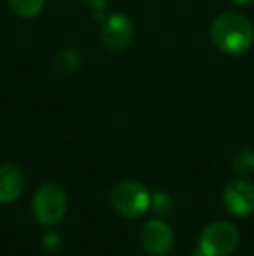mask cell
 <instances>
[{"mask_svg": "<svg viewBox=\"0 0 254 256\" xmlns=\"http://www.w3.org/2000/svg\"><path fill=\"white\" fill-rule=\"evenodd\" d=\"M239 246V232L228 222H214L202 230L199 250L207 256H227Z\"/></svg>", "mask_w": 254, "mask_h": 256, "instance_id": "obj_4", "label": "cell"}, {"mask_svg": "<svg viewBox=\"0 0 254 256\" xmlns=\"http://www.w3.org/2000/svg\"><path fill=\"white\" fill-rule=\"evenodd\" d=\"M82 64V54L73 48H64L56 52L54 56V70L58 75L68 77L78 72Z\"/></svg>", "mask_w": 254, "mask_h": 256, "instance_id": "obj_9", "label": "cell"}, {"mask_svg": "<svg viewBox=\"0 0 254 256\" xmlns=\"http://www.w3.org/2000/svg\"><path fill=\"white\" fill-rule=\"evenodd\" d=\"M232 166L241 174H251L254 172V152L249 148H242L235 152L234 158H232Z\"/></svg>", "mask_w": 254, "mask_h": 256, "instance_id": "obj_11", "label": "cell"}, {"mask_svg": "<svg viewBox=\"0 0 254 256\" xmlns=\"http://www.w3.org/2000/svg\"><path fill=\"white\" fill-rule=\"evenodd\" d=\"M101 40L108 51L122 52L132 42V23L122 12H113L101 21Z\"/></svg>", "mask_w": 254, "mask_h": 256, "instance_id": "obj_5", "label": "cell"}, {"mask_svg": "<svg viewBox=\"0 0 254 256\" xmlns=\"http://www.w3.org/2000/svg\"><path fill=\"white\" fill-rule=\"evenodd\" d=\"M24 176L14 164L0 166V202L7 204L16 200L23 194Z\"/></svg>", "mask_w": 254, "mask_h": 256, "instance_id": "obj_8", "label": "cell"}, {"mask_svg": "<svg viewBox=\"0 0 254 256\" xmlns=\"http://www.w3.org/2000/svg\"><path fill=\"white\" fill-rule=\"evenodd\" d=\"M234 4H239V6H249V4H253L254 0H232Z\"/></svg>", "mask_w": 254, "mask_h": 256, "instance_id": "obj_15", "label": "cell"}, {"mask_svg": "<svg viewBox=\"0 0 254 256\" xmlns=\"http://www.w3.org/2000/svg\"><path fill=\"white\" fill-rule=\"evenodd\" d=\"M45 0H9V6L19 18H35L42 12Z\"/></svg>", "mask_w": 254, "mask_h": 256, "instance_id": "obj_10", "label": "cell"}, {"mask_svg": "<svg viewBox=\"0 0 254 256\" xmlns=\"http://www.w3.org/2000/svg\"><path fill=\"white\" fill-rule=\"evenodd\" d=\"M85 4H87V6L92 9L96 20H98V21L105 20V14H103V10H105L106 6H108V0H85Z\"/></svg>", "mask_w": 254, "mask_h": 256, "instance_id": "obj_13", "label": "cell"}, {"mask_svg": "<svg viewBox=\"0 0 254 256\" xmlns=\"http://www.w3.org/2000/svg\"><path fill=\"white\" fill-rule=\"evenodd\" d=\"M58 236H54V234H49V236L44 237V244L47 248H52V246H58Z\"/></svg>", "mask_w": 254, "mask_h": 256, "instance_id": "obj_14", "label": "cell"}, {"mask_svg": "<svg viewBox=\"0 0 254 256\" xmlns=\"http://www.w3.org/2000/svg\"><path fill=\"white\" fill-rule=\"evenodd\" d=\"M211 40L218 51L228 56H239L251 49L254 26L246 16L237 12H223L211 24Z\"/></svg>", "mask_w": 254, "mask_h": 256, "instance_id": "obj_1", "label": "cell"}, {"mask_svg": "<svg viewBox=\"0 0 254 256\" xmlns=\"http://www.w3.org/2000/svg\"><path fill=\"white\" fill-rule=\"evenodd\" d=\"M139 240L145 251H148L150 254H166L173 248L174 234L164 220L153 218L143 225Z\"/></svg>", "mask_w": 254, "mask_h": 256, "instance_id": "obj_6", "label": "cell"}, {"mask_svg": "<svg viewBox=\"0 0 254 256\" xmlns=\"http://www.w3.org/2000/svg\"><path fill=\"white\" fill-rule=\"evenodd\" d=\"M223 204L232 214L248 216L254 212V185L246 180H235L223 190Z\"/></svg>", "mask_w": 254, "mask_h": 256, "instance_id": "obj_7", "label": "cell"}, {"mask_svg": "<svg viewBox=\"0 0 254 256\" xmlns=\"http://www.w3.org/2000/svg\"><path fill=\"white\" fill-rule=\"evenodd\" d=\"M150 206H153L155 212H159V214H169L171 209H173L171 197L162 190H157L153 196H150Z\"/></svg>", "mask_w": 254, "mask_h": 256, "instance_id": "obj_12", "label": "cell"}, {"mask_svg": "<svg viewBox=\"0 0 254 256\" xmlns=\"http://www.w3.org/2000/svg\"><path fill=\"white\" fill-rule=\"evenodd\" d=\"M110 206L124 218H136L150 208V194L138 182H122L110 192Z\"/></svg>", "mask_w": 254, "mask_h": 256, "instance_id": "obj_3", "label": "cell"}, {"mask_svg": "<svg viewBox=\"0 0 254 256\" xmlns=\"http://www.w3.org/2000/svg\"><path fill=\"white\" fill-rule=\"evenodd\" d=\"M66 194L58 183H44L33 196V216L42 225H54L66 212Z\"/></svg>", "mask_w": 254, "mask_h": 256, "instance_id": "obj_2", "label": "cell"}, {"mask_svg": "<svg viewBox=\"0 0 254 256\" xmlns=\"http://www.w3.org/2000/svg\"><path fill=\"white\" fill-rule=\"evenodd\" d=\"M192 256H207V254H204V253H202V251H200V250H199V248H197V250H195V251H193V254H192Z\"/></svg>", "mask_w": 254, "mask_h": 256, "instance_id": "obj_16", "label": "cell"}]
</instances>
